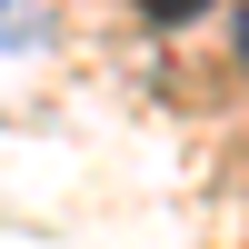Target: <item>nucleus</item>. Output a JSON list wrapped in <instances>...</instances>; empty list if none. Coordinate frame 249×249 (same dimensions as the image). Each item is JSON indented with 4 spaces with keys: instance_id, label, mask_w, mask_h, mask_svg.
<instances>
[{
    "instance_id": "nucleus-1",
    "label": "nucleus",
    "mask_w": 249,
    "mask_h": 249,
    "mask_svg": "<svg viewBox=\"0 0 249 249\" xmlns=\"http://www.w3.org/2000/svg\"><path fill=\"white\" fill-rule=\"evenodd\" d=\"M199 10H210V0H150V20H160V30H179V20H199Z\"/></svg>"
}]
</instances>
